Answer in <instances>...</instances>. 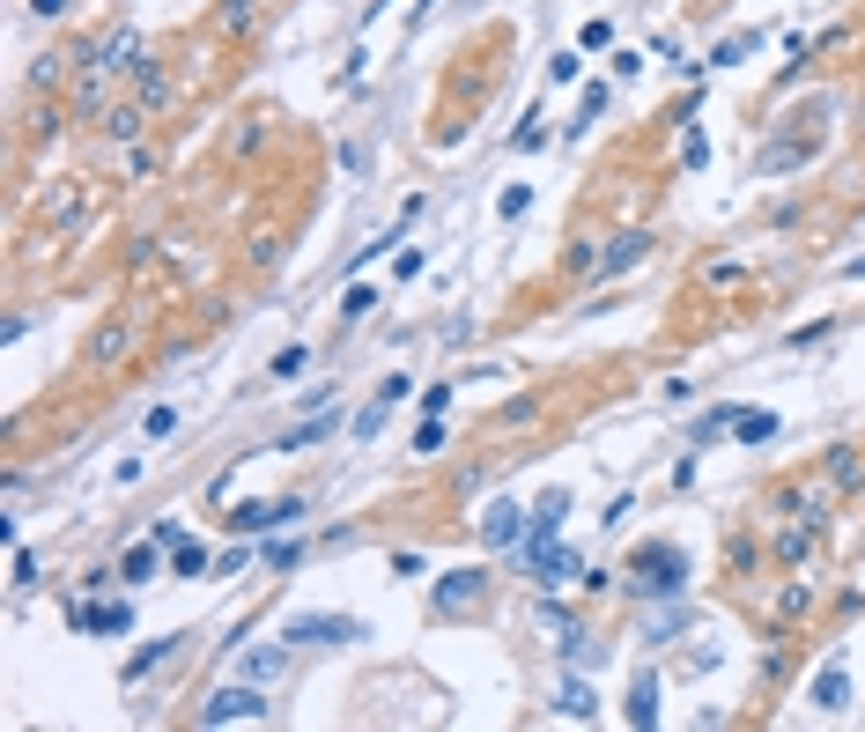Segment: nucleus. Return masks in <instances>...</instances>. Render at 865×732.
I'll return each mask as SVG.
<instances>
[{
  "label": "nucleus",
  "instance_id": "nucleus-9",
  "mask_svg": "<svg viewBox=\"0 0 865 732\" xmlns=\"http://www.w3.org/2000/svg\"><path fill=\"white\" fill-rule=\"evenodd\" d=\"M281 644H289V636H281ZM281 644H252V651L237 659V681H259V688H267L274 673L289 666V651H281Z\"/></svg>",
  "mask_w": 865,
  "mask_h": 732
},
{
  "label": "nucleus",
  "instance_id": "nucleus-16",
  "mask_svg": "<svg viewBox=\"0 0 865 732\" xmlns=\"http://www.w3.org/2000/svg\"><path fill=\"white\" fill-rule=\"evenodd\" d=\"M171 562H178V577H200V570H208V548H200V540H178Z\"/></svg>",
  "mask_w": 865,
  "mask_h": 732
},
{
  "label": "nucleus",
  "instance_id": "nucleus-14",
  "mask_svg": "<svg viewBox=\"0 0 865 732\" xmlns=\"http://www.w3.org/2000/svg\"><path fill=\"white\" fill-rule=\"evenodd\" d=\"M555 710H562V718H592V710H599V703H592V688H585V681H562V696H555Z\"/></svg>",
  "mask_w": 865,
  "mask_h": 732
},
{
  "label": "nucleus",
  "instance_id": "nucleus-6",
  "mask_svg": "<svg viewBox=\"0 0 865 732\" xmlns=\"http://www.w3.org/2000/svg\"><path fill=\"white\" fill-rule=\"evenodd\" d=\"M518 562H525V577H540V585H562V577H577V555H562L555 540H548V548H518Z\"/></svg>",
  "mask_w": 865,
  "mask_h": 732
},
{
  "label": "nucleus",
  "instance_id": "nucleus-21",
  "mask_svg": "<svg viewBox=\"0 0 865 732\" xmlns=\"http://www.w3.org/2000/svg\"><path fill=\"white\" fill-rule=\"evenodd\" d=\"M525 200H533V193H525V185H503V200H496V215H503V222H518V215H525Z\"/></svg>",
  "mask_w": 865,
  "mask_h": 732
},
{
  "label": "nucleus",
  "instance_id": "nucleus-19",
  "mask_svg": "<svg viewBox=\"0 0 865 732\" xmlns=\"http://www.w3.org/2000/svg\"><path fill=\"white\" fill-rule=\"evenodd\" d=\"M740 437H747V444L777 437V415H769V407H755V415H740Z\"/></svg>",
  "mask_w": 865,
  "mask_h": 732
},
{
  "label": "nucleus",
  "instance_id": "nucleus-10",
  "mask_svg": "<svg viewBox=\"0 0 865 732\" xmlns=\"http://www.w3.org/2000/svg\"><path fill=\"white\" fill-rule=\"evenodd\" d=\"M806 696H814V710H829V718H836V710H851V673H843V666H821Z\"/></svg>",
  "mask_w": 865,
  "mask_h": 732
},
{
  "label": "nucleus",
  "instance_id": "nucleus-17",
  "mask_svg": "<svg viewBox=\"0 0 865 732\" xmlns=\"http://www.w3.org/2000/svg\"><path fill=\"white\" fill-rule=\"evenodd\" d=\"M725 429H740V415H732V407H718V415H703V422H695V444H718Z\"/></svg>",
  "mask_w": 865,
  "mask_h": 732
},
{
  "label": "nucleus",
  "instance_id": "nucleus-8",
  "mask_svg": "<svg viewBox=\"0 0 865 732\" xmlns=\"http://www.w3.org/2000/svg\"><path fill=\"white\" fill-rule=\"evenodd\" d=\"M481 540H488V548H518V540H525V518H518V503H488V518H481Z\"/></svg>",
  "mask_w": 865,
  "mask_h": 732
},
{
  "label": "nucleus",
  "instance_id": "nucleus-23",
  "mask_svg": "<svg viewBox=\"0 0 865 732\" xmlns=\"http://www.w3.org/2000/svg\"><path fill=\"white\" fill-rule=\"evenodd\" d=\"M747 52H755V37H725V45L710 52V60H718V67H732V60H747Z\"/></svg>",
  "mask_w": 865,
  "mask_h": 732
},
{
  "label": "nucleus",
  "instance_id": "nucleus-11",
  "mask_svg": "<svg viewBox=\"0 0 865 732\" xmlns=\"http://www.w3.org/2000/svg\"><path fill=\"white\" fill-rule=\"evenodd\" d=\"M481 585H488V577H481V570H451V577H444V585H437V607H444V614H459V607H474V599H481Z\"/></svg>",
  "mask_w": 865,
  "mask_h": 732
},
{
  "label": "nucleus",
  "instance_id": "nucleus-3",
  "mask_svg": "<svg viewBox=\"0 0 865 732\" xmlns=\"http://www.w3.org/2000/svg\"><path fill=\"white\" fill-rule=\"evenodd\" d=\"M636 592H658V599H673L688 585V562H681V548H636Z\"/></svg>",
  "mask_w": 865,
  "mask_h": 732
},
{
  "label": "nucleus",
  "instance_id": "nucleus-28",
  "mask_svg": "<svg viewBox=\"0 0 865 732\" xmlns=\"http://www.w3.org/2000/svg\"><path fill=\"white\" fill-rule=\"evenodd\" d=\"M843 274H851V281H865V259H851V267H843Z\"/></svg>",
  "mask_w": 865,
  "mask_h": 732
},
{
  "label": "nucleus",
  "instance_id": "nucleus-5",
  "mask_svg": "<svg viewBox=\"0 0 865 732\" xmlns=\"http://www.w3.org/2000/svg\"><path fill=\"white\" fill-rule=\"evenodd\" d=\"M304 518V503L281 496V503H237L230 511V533H267V525H296Z\"/></svg>",
  "mask_w": 865,
  "mask_h": 732
},
{
  "label": "nucleus",
  "instance_id": "nucleus-20",
  "mask_svg": "<svg viewBox=\"0 0 865 732\" xmlns=\"http://www.w3.org/2000/svg\"><path fill=\"white\" fill-rule=\"evenodd\" d=\"M607 97H614V89H607V82H592V89H585V111H577V134H585V126L599 119V111H607Z\"/></svg>",
  "mask_w": 865,
  "mask_h": 732
},
{
  "label": "nucleus",
  "instance_id": "nucleus-26",
  "mask_svg": "<svg viewBox=\"0 0 865 732\" xmlns=\"http://www.w3.org/2000/svg\"><path fill=\"white\" fill-rule=\"evenodd\" d=\"M304 363H311L304 348H281V355H274V378H296V370H304Z\"/></svg>",
  "mask_w": 865,
  "mask_h": 732
},
{
  "label": "nucleus",
  "instance_id": "nucleus-18",
  "mask_svg": "<svg viewBox=\"0 0 865 732\" xmlns=\"http://www.w3.org/2000/svg\"><path fill=\"white\" fill-rule=\"evenodd\" d=\"M148 570H156V548H126V562H119V577H126V585H141Z\"/></svg>",
  "mask_w": 865,
  "mask_h": 732
},
{
  "label": "nucleus",
  "instance_id": "nucleus-12",
  "mask_svg": "<svg viewBox=\"0 0 865 732\" xmlns=\"http://www.w3.org/2000/svg\"><path fill=\"white\" fill-rule=\"evenodd\" d=\"M629 725H658V688H651V673H636V688H629Z\"/></svg>",
  "mask_w": 865,
  "mask_h": 732
},
{
  "label": "nucleus",
  "instance_id": "nucleus-4",
  "mask_svg": "<svg viewBox=\"0 0 865 732\" xmlns=\"http://www.w3.org/2000/svg\"><path fill=\"white\" fill-rule=\"evenodd\" d=\"M281 636L289 644H363V622H348V614H296Z\"/></svg>",
  "mask_w": 865,
  "mask_h": 732
},
{
  "label": "nucleus",
  "instance_id": "nucleus-25",
  "mask_svg": "<svg viewBox=\"0 0 865 732\" xmlns=\"http://www.w3.org/2000/svg\"><path fill=\"white\" fill-rule=\"evenodd\" d=\"M370 304H378V289H348V296H341V318H363Z\"/></svg>",
  "mask_w": 865,
  "mask_h": 732
},
{
  "label": "nucleus",
  "instance_id": "nucleus-27",
  "mask_svg": "<svg viewBox=\"0 0 865 732\" xmlns=\"http://www.w3.org/2000/svg\"><path fill=\"white\" fill-rule=\"evenodd\" d=\"M67 8V0H37V15H60Z\"/></svg>",
  "mask_w": 865,
  "mask_h": 732
},
{
  "label": "nucleus",
  "instance_id": "nucleus-1",
  "mask_svg": "<svg viewBox=\"0 0 865 732\" xmlns=\"http://www.w3.org/2000/svg\"><path fill=\"white\" fill-rule=\"evenodd\" d=\"M829 111H836L829 97H806V104H799V126H792L784 141H769V148H762V171H792V163L806 156V148H814L821 134H829Z\"/></svg>",
  "mask_w": 865,
  "mask_h": 732
},
{
  "label": "nucleus",
  "instance_id": "nucleus-2",
  "mask_svg": "<svg viewBox=\"0 0 865 732\" xmlns=\"http://www.w3.org/2000/svg\"><path fill=\"white\" fill-rule=\"evenodd\" d=\"M259 718H274V703L259 696V681H230V688H215V696L200 703V725H259Z\"/></svg>",
  "mask_w": 865,
  "mask_h": 732
},
{
  "label": "nucleus",
  "instance_id": "nucleus-15",
  "mask_svg": "<svg viewBox=\"0 0 865 732\" xmlns=\"http://www.w3.org/2000/svg\"><path fill=\"white\" fill-rule=\"evenodd\" d=\"M636 252H644V230H629L622 244H614V252H607V259H599V274H622V267H629V259H636Z\"/></svg>",
  "mask_w": 865,
  "mask_h": 732
},
{
  "label": "nucleus",
  "instance_id": "nucleus-24",
  "mask_svg": "<svg viewBox=\"0 0 865 732\" xmlns=\"http://www.w3.org/2000/svg\"><path fill=\"white\" fill-rule=\"evenodd\" d=\"M296 555H304L296 540H274V548H267V570H296Z\"/></svg>",
  "mask_w": 865,
  "mask_h": 732
},
{
  "label": "nucleus",
  "instance_id": "nucleus-7",
  "mask_svg": "<svg viewBox=\"0 0 865 732\" xmlns=\"http://www.w3.org/2000/svg\"><path fill=\"white\" fill-rule=\"evenodd\" d=\"M74 629H97V636H126V629H134V607H126V599H104V607H74Z\"/></svg>",
  "mask_w": 865,
  "mask_h": 732
},
{
  "label": "nucleus",
  "instance_id": "nucleus-13",
  "mask_svg": "<svg viewBox=\"0 0 865 732\" xmlns=\"http://www.w3.org/2000/svg\"><path fill=\"white\" fill-rule=\"evenodd\" d=\"M562 659H570V666H599V659H607V644H592L585 629H570V636H562Z\"/></svg>",
  "mask_w": 865,
  "mask_h": 732
},
{
  "label": "nucleus",
  "instance_id": "nucleus-22",
  "mask_svg": "<svg viewBox=\"0 0 865 732\" xmlns=\"http://www.w3.org/2000/svg\"><path fill=\"white\" fill-rule=\"evenodd\" d=\"M171 644H178V636H163V644H141V651H134V666H126V673H134V681H141V673L156 666V659H163V651H171Z\"/></svg>",
  "mask_w": 865,
  "mask_h": 732
}]
</instances>
